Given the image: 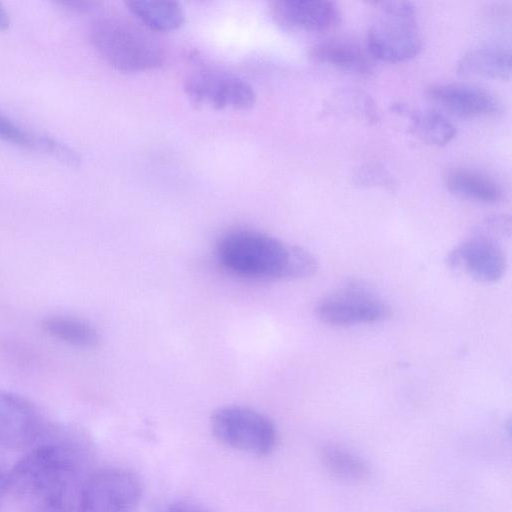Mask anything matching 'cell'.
<instances>
[{
	"mask_svg": "<svg viewBox=\"0 0 512 512\" xmlns=\"http://www.w3.org/2000/svg\"><path fill=\"white\" fill-rule=\"evenodd\" d=\"M216 256L227 271L256 280L301 279L317 270L309 251L251 229L224 233L216 243Z\"/></svg>",
	"mask_w": 512,
	"mask_h": 512,
	"instance_id": "obj_1",
	"label": "cell"
},
{
	"mask_svg": "<svg viewBox=\"0 0 512 512\" xmlns=\"http://www.w3.org/2000/svg\"><path fill=\"white\" fill-rule=\"evenodd\" d=\"M62 442L31 448L8 473L10 492L31 502L82 487L89 475L84 454Z\"/></svg>",
	"mask_w": 512,
	"mask_h": 512,
	"instance_id": "obj_2",
	"label": "cell"
},
{
	"mask_svg": "<svg viewBox=\"0 0 512 512\" xmlns=\"http://www.w3.org/2000/svg\"><path fill=\"white\" fill-rule=\"evenodd\" d=\"M90 41L97 54L111 67L122 72L154 69L164 61V49L145 29L119 18L95 21Z\"/></svg>",
	"mask_w": 512,
	"mask_h": 512,
	"instance_id": "obj_3",
	"label": "cell"
},
{
	"mask_svg": "<svg viewBox=\"0 0 512 512\" xmlns=\"http://www.w3.org/2000/svg\"><path fill=\"white\" fill-rule=\"evenodd\" d=\"M374 4L376 15L366 38L369 55L389 63L415 57L422 48V37L414 4L409 1H380Z\"/></svg>",
	"mask_w": 512,
	"mask_h": 512,
	"instance_id": "obj_4",
	"label": "cell"
},
{
	"mask_svg": "<svg viewBox=\"0 0 512 512\" xmlns=\"http://www.w3.org/2000/svg\"><path fill=\"white\" fill-rule=\"evenodd\" d=\"M211 429L223 444L255 455L270 454L277 441L273 422L246 406L218 408L211 416Z\"/></svg>",
	"mask_w": 512,
	"mask_h": 512,
	"instance_id": "obj_5",
	"label": "cell"
},
{
	"mask_svg": "<svg viewBox=\"0 0 512 512\" xmlns=\"http://www.w3.org/2000/svg\"><path fill=\"white\" fill-rule=\"evenodd\" d=\"M142 497L139 478L121 467H103L87 476L81 491L83 512H135Z\"/></svg>",
	"mask_w": 512,
	"mask_h": 512,
	"instance_id": "obj_6",
	"label": "cell"
},
{
	"mask_svg": "<svg viewBox=\"0 0 512 512\" xmlns=\"http://www.w3.org/2000/svg\"><path fill=\"white\" fill-rule=\"evenodd\" d=\"M184 90L192 103L214 110H248L257 98L247 81L215 68H201L189 74Z\"/></svg>",
	"mask_w": 512,
	"mask_h": 512,
	"instance_id": "obj_7",
	"label": "cell"
},
{
	"mask_svg": "<svg viewBox=\"0 0 512 512\" xmlns=\"http://www.w3.org/2000/svg\"><path fill=\"white\" fill-rule=\"evenodd\" d=\"M316 315L334 326L375 323L390 315L387 303L371 288L351 283L323 297L316 305Z\"/></svg>",
	"mask_w": 512,
	"mask_h": 512,
	"instance_id": "obj_8",
	"label": "cell"
},
{
	"mask_svg": "<svg viewBox=\"0 0 512 512\" xmlns=\"http://www.w3.org/2000/svg\"><path fill=\"white\" fill-rule=\"evenodd\" d=\"M45 432V422L31 401L17 393L0 390V449L28 448Z\"/></svg>",
	"mask_w": 512,
	"mask_h": 512,
	"instance_id": "obj_9",
	"label": "cell"
},
{
	"mask_svg": "<svg viewBox=\"0 0 512 512\" xmlns=\"http://www.w3.org/2000/svg\"><path fill=\"white\" fill-rule=\"evenodd\" d=\"M449 267L484 283L500 280L506 270V258L496 238L478 231L456 246L447 257Z\"/></svg>",
	"mask_w": 512,
	"mask_h": 512,
	"instance_id": "obj_10",
	"label": "cell"
},
{
	"mask_svg": "<svg viewBox=\"0 0 512 512\" xmlns=\"http://www.w3.org/2000/svg\"><path fill=\"white\" fill-rule=\"evenodd\" d=\"M272 12L287 28L313 32L330 30L341 19L337 4L328 0H280L273 3Z\"/></svg>",
	"mask_w": 512,
	"mask_h": 512,
	"instance_id": "obj_11",
	"label": "cell"
},
{
	"mask_svg": "<svg viewBox=\"0 0 512 512\" xmlns=\"http://www.w3.org/2000/svg\"><path fill=\"white\" fill-rule=\"evenodd\" d=\"M431 100L460 117H478L496 113L500 104L489 91L470 84L443 83L428 88Z\"/></svg>",
	"mask_w": 512,
	"mask_h": 512,
	"instance_id": "obj_12",
	"label": "cell"
},
{
	"mask_svg": "<svg viewBox=\"0 0 512 512\" xmlns=\"http://www.w3.org/2000/svg\"><path fill=\"white\" fill-rule=\"evenodd\" d=\"M463 76L507 80L511 73V54L500 47H480L466 52L457 63Z\"/></svg>",
	"mask_w": 512,
	"mask_h": 512,
	"instance_id": "obj_13",
	"label": "cell"
},
{
	"mask_svg": "<svg viewBox=\"0 0 512 512\" xmlns=\"http://www.w3.org/2000/svg\"><path fill=\"white\" fill-rule=\"evenodd\" d=\"M445 186L453 194L485 204L502 199L501 186L491 177L467 169H454L445 176Z\"/></svg>",
	"mask_w": 512,
	"mask_h": 512,
	"instance_id": "obj_14",
	"label": "cell"
},
{
	"mask_svg": "<svg viewBox=\"0 0 512 512\" xmlns=\"http://www.w3.org/2000/svg\"><path fill=\"white\" fill-rule=\"evenodd\" d=\"M310 56L317 62L338 69L368 75L372 72L371 57L358 46L343 41H327L314 46Z\"/></svg>",
	"mask_w": 512,
	"mask_h": 512,
	"instance_id": "obj_15",
	"label": "cell"
},
{
	"mask_svg": "<svg viewBox=\"0 0 512 512\" xmlns=\"http://www.w3.org/2000/svg\"><path fill=\"white\" fill-rule=\"evenodd\" d=\"M129 11L148 29L168 32L180 28L185 22L181 5L174 1L131 0Z\"/></svg>",
	"mask_w": 512,
	"mask_h": 512,
	"instance_id": "obj_16",
	"label": "cell"
},
{
	"mask_svg": "<svg viewBox=\"0 0 512 512\" xmlns=\"http://www.w3.org/2000/svg\"><path fill=\"white\" fill-rule=\"evenodd\" d=\"M395 110L409 116L413 132L428 144L446 145L456 135L454 124L437 110H410L400 104H397Z\"/></svg>",
	"mask_w": 512,
	"mask_h": 512,
	"instance_id": "obj_17",
	"label": "cell"
},
{
	"mask_svg": "<svg viewBox=\"0 0 512 512\" xmlns=\"http://www.w3.org/2000/svg\"><path fill=\"white\" fill-rule=\"evenodd\" d=\"M43 330L51 337L78 348H94L100 342L97 329L85 320L53 315L42 321Z\"/></svg>",
	"mask_w": 512,
	"mask_h": 512,
	"instance_id": "obj_18",
	"label": "cell"
},
{
	"mask_svg": "<svg viewBox=\"0 0 512 512\" xmlns=\"http://www.w3.org/2000/svg\"><path fill=\"white\" fill-rule=\"evenodd\" d=\"M320 458L325 469L341 480L359 482L369 477L370 470L366 462L339 446L322 447Z\"/></svg>",
	"mask_w": 512,
	"mask_h": 512,
	"instance_id": "obj_19",
	"label": "cell"
},
{
	"mask_svg": "<svg viewBox=\"0 0 512 512\" xmlns=\"http://www.w3.org/2000/svg\"><path fill=\"white\" fill-rule=\"evenodd\" d=\"M80 489L48 495L32 502L31 512H83Z\"/></svg>",
	"mask_w": 512,
	"mask_h": 512,
	"instance_id": "obj_20",
	"label": "cell"
},
{
	"mask_svg": "<svg viewBox=\"0 0 512 512\" xmlns=\"http://www.w3.org/2000/svg\"><path fill=\"white\" fill-rule=\"evenodd\" d=\"M0 139L23 148L34 149L39 147V137L22 128L2 113H0Z\"/></svg>",
	"mask_w": 512,
	"mask_h": 512,
	"instance_id": "obj_21",
	"label": "cell"
},
{
	"mask_svg": "<svg viewBox=\"0 0 512 512\" xmlns=\"http://www.w3.org/2000/svg\"><path fill=\"white\" fill-rule=\"evenodd\" d=\"M356 183L362 186H381L393 188L394 179L383 166L379 164H367L356 175Z\"/></svg>",
	"mask_w": 512,
	"mask_h": 512,
	"instance_id": "obj_22",
	"label": "cell"
},
{
	"mask_svg": "<svg viewBox=\"0 0 512 512\" xmlns=\"http://www.w3.org/2000/svg\"><path fill=\"white\" fill-rule=\"evenodd\" d=\"M39 147L44 149L54 158L69 166H77L80 163L79 154L66 144L50 137L39 136Z\"/></svg>",
	"mask_w": 512,
	"mask_h": 512,
	"instance_id": "obj_23",
	"label": "cell"
},
{
	"mask_svg": "<svg viewBox=\"0 0 512 512\" xmlns=\"http://www.w3.org/2000/svg\"><path fill=\"white\" fill-rule=\"evenodd\" d=\"M59 4L65 7L67 10L78 13L86 12L93 6V3L88 1H65L60 2Z\"/></svg>",
	"mask_w": 512,
	"mask_h": 512,
	"instance_id": "obj_24",
	"label": "cell"
},
{
	"mask_svg": "<svg viewBox=\"0 0 512 512\" xmlns=\"http://www.w3.org/2000/svg\"><path fill=\"white\" fill-rule=\"evenodd\" d=\"M164 512H206L197 507L185 505V504H176L167 508Z\"/></svg>",
	"mask_w": 512,
	"mask_h": 512,
	"instance_id": "obj_25",
	"label": "cell"
},
{
	"mask_svg": "<svg viewBox=\"0 0 512 512\" xmlns=\"http://www.w3.org/2000/svg\"><path fill=\"white\" fill-rule=\"evenodd\" d=\"M8 492H10L8 473L0 470V503Z\"/></svg>",
	"mask_w": 512,
	"mask_h": 512,
	"instance_id": "obj_26",
	"label": "cell"
},
{
	"mask_svg": "<svg viewBox=\"0 0 512 512\" xmlns=\"http://www.w3.org/2000/svg\"><path fill=\"white\" fill-rule=\"evenodd\" d=\"M10 25L9 14L0 3V30H6Z\"/></svg>",
	"mask_w": 512,
	"mask_h": 512,
	"instance_id": "obj_27",
	"label": "cell"
}]
</instances>
